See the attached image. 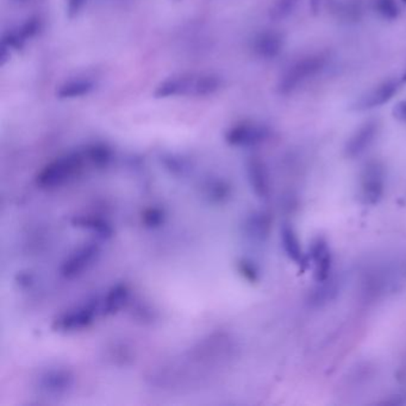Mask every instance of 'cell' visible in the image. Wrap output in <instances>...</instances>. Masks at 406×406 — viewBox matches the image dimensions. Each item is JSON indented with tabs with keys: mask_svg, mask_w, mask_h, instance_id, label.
Instances as JSON below:
<instances>
[{
	"mask_svg": "<svg viewBox=\"0 0 406 406\" xmlns=\"http://www.w3.org/2000/svg\"><path fill=\"white\" fill-rule=\"evenodd\" d=\"M299 0H275L274 4L269 10V17L274 21H282L292 15L298 6Z\"/></svg>",
	"mask_w": 406,
	"mask_h": 406,
	"instance_id": "4fadbf2b",
	"label": "cell"
},
{
	"mask_svg": "<svg viewBox=\"0 0 406 406\" xmlns=\"http://www.w3.org/2000/svg\"><path fill=\"white\" fill-rule=\"evenodd\" d=\"M392 114H393V117L395 119L406 123V99L400 100L399 103L395 104L393 110H392Z\"/></svg>",
	"mask_w": 406,
	"mask_h": 406,
	"instance_id": "2e32d148",
	"label": "cell"
},
{
	"mask_svg": "<svg viewBox=\"0 0 406 406\" xmlns=\"http://www.w3.org/2000/svg\"><path fill=\"white\" fill-rule=\"evenodd\" d=\"M220 78L215 75H201L196 78L194 82V95H213L220 88Z\"/></svg>",
	"mask_w": 406,
	"mask_h": 406,
	"instance_id": "7c38bea8",
	"label": "cell"
},
{
	"mask_svg": "<svg viewBox=\"0 0 406 406\" xmlns=\"http://www.w3.org/2000/svg\"><path fill=\"white\" fill-rule=\"evenodd\" d=\"M269 130L265 125L243 123L231 129L227 134L228 142L233 146H255L268 139Z\"/></svg>",
	"mask_w": 406,
	"mask_h": 406,
	"instance_id": "5b68a950",
	"label": "cell"
},
{
	"mask_svg": "<svg viewBox=\"0 0 406 406\" xmlns=\"http://www.w3.org/2000/svg\"><path fill=\"white\" fill-rule=\"evenodd\" d=\"M93 90V82L86 79H75L70 80L61 85L58 91L59 98L70 99L79 98L82 95H86Z\"/></svg>",
	"mask_w": 406,
	"mask_h": 406,
	"instance_id": "8fae6325",
	"label": "cell"
},
{
	"mask_svg": "<svg viewBox=\"0 0 406 406\" xmlns=\"http://www.w3.org/2000/svg\"><path fill=\"white\" fill-rule=\"evenodd\" d=\"M280 238H282L284 252H286L289 260H292L294 264L299 265V266H306L308 257L304 254L301 245H300L299 237H298L294 228L289 224H284L282 230H280Z\"/></svg>",
	"mask_w": 406,
	"mask_h": 406,
	"instance_id": "ba28073f",
	"label": "cell"
},
{
	"mask_svg": "<svg viewBox=\"0 0 406 406\" xmlns=\"http://www.w3.org/2000/svg\"><path fill=\"white\" fill-rule=\"evenodd\" d=\"M196 78L192 75L169 78L159 85L155 95L158 98H169L174 95H193Z\"/></svg>",
	"mask_w": 406,
	"mask_h": 406,
	"instance_id": "9c48e42d",
	"label": "cell"
},
{
	"mask_svg": "<svg viewBox=\"0 0 406 406\" xmlns=\"http://www.w3.org/2000/svg\"><path fill=\"white\" fill-rule=\"evenodd\" d=\"M380 124L377 119H370L360 125L344 146V154L349 159L359 158L366 151L379 134Z\"/></svg>",
	"mask_w": 406,
	"mask_h": 406,
	"instance_id": "277c9868",
	"label": "cell"
},
{
	"mask_svg": "<svg viewBox=\"0 0 406 406\" xmlns=\"http://www.w3.org/2000/svg\"><path fill=\"white\" fill-rule=\"evenodd\" d=\"M248 176L252 188L257 197L267 198L269 196V176L264 162L259 159L250 160Z\"/></svg>",
	"mask_w": 406,
	"mask_h": 406,
	"instance_id": "30bf717a",
	"label": "cell"
},
{
	"mask_svg": "<svg viewBox=\"0 0 406 406\" xmlns=\"http://www.w3.org/2000/svg\"><path fill=\"white\" fill-rule=\"evenodd\" d=\"M310 261L314 265V274L319 282H326L329 278L333 255L328 242L323 237L316 238L310 248Z\"/></svg>",
	"mask_w": 406,
	"mask_h": 406,
	"instance_id": "8992f818",
	"label": "cell"
},
{
	"mask_svg": "<svg viewBox=\"0 0 406 406\" xmlns=\"http://www.w3.org/2000/svg\"><path fill=\"white\" fill-rule=\"evenodd\" d=\"M87 0H67V12L70 17L77 16L82 10Z\"/></svg>",
	"mask_w": 406,
	"mask_h": 406,
	"instance_id": "9a60e30c",
	"label": "cell"
},
{
	"mask_svg": "<svg viewBox=\"0 0 406 406\" xmlns=\"http://www.w3.org/2000/svg\"><path fill=\"white\" fill-rule=\"evenodd\" d=\"M404 81H406V72L405 74H404Z\"/></svg>",
	"mask_w": 406,
	"mask_h": 406,
	"instance_id": "e0dca14e",
	"label": "cell"
},
{
	"mask_svg": "<svg viewBox=\"0 0 406 406\" xmlns=\"http://www.w3.org/2000/svg\"><path fill=\"white\" fill-rule=\"evenodd\" d=\"M326 66V58L322 55H311L297 61L289 67L284 75L280 78L278 91L280 95H289L296 91L300 85L310 78L315 77Z\"/></svg>",
	"mask_w": 406,
	"mask_h": 406,
	"instance_id": "6da1fadb",
	"label": "cell"
},
{
	"mask_svg": "<svg viewBox=\"0 0 406 406\" xmlns=\"http://www.w3.org/2000/svg\"><path fill=\"white\" fill-rule=\"evenodd\" d=\"M399 90V82L395 79L381 82L351 104V110L367 111L388 103Z\"/></svg>",
	"mask_w": 406,
	"mask_h": 406,
	"instance_id": "3957f363",
	"label": "cell"
},
{
	"mask_svg": "<svg viewBox=\"0 0 406 406\" xmlns=\"http://www.w3.org/2000/svg\"><path fill=\"white\" fill-rule=\"evenodd\" d=\"M385 192V171L379 162L365 166L360 183V197L365 204L375 205Z\"/></svg>",
	"mask_w": 406,
	"mask_h": 406,
	"instance_id": "7a4b0ae2",
	"label": "cell"
},
{
	"mask_svg": "<svg viewBox=\"0 0 406 406\" xmlns=\"http://www.w3.org/2000/svg\"><path fill=\"white\" fill-rule=\"evenodd\" d=\"M375 10L385 19L397 18L399 15V6L395 0H375Z\"/></svg>",
	"mask_w": 406,
	"mask_h": 406,
	"instance_id": "5bb4252c",
	"label": "cell"
},
{
	"mask_svg": "<svg viewBox=\"0 0 406 406\" xmlns=\"http://www.w3.org/2000/svg\"><path fill=\"white\" fill-rule=\"evenodd\" d=\"M285 40L277 31H265L257 35L254 41V50L265 59H274L282 52Z\"/></svg>",
	"mask_w": 406,
	"mask_h": 406,
	"instance_id": "52a82bcc",
	"label": "cell"
}]
</instances>
